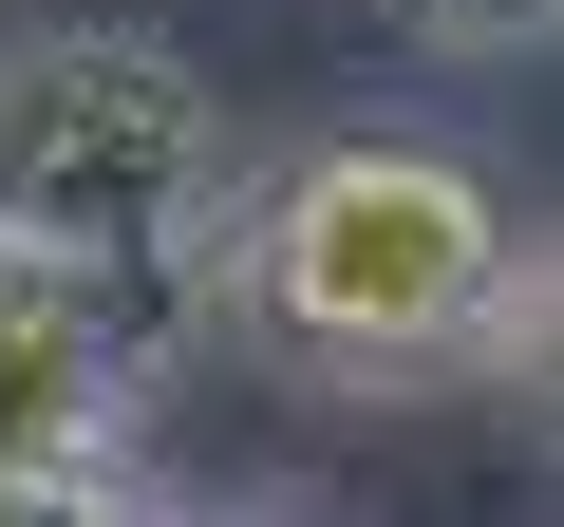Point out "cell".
Listing matches in <instances>:
<instances>
[{"label":"cell","mask_w":564,"mask_h":527,"mask_svg":"<svg viewBox=\"0 0 564 527\" xmlns=\"http://www.w3.org/2000/svg\"><path fill=\"white\" fill-rule=\"evenodd\" d=\"M207 302L245 321V358H282L302 396L545 377V245L508 226L489 170H452L414 132H321V151L226 170Z\"/></svg>","instance_id":"6da1fadb"},{"label":"cell","mask_w":564,"mask_h":527,"mask_svg":"<svg viewBox=\"0 0 564 527\" xmlns=\"http://www.w3.org/2000/svg\"><path fill=\"white\" fill-rule=\"evenodd\" d=\"M377 20H414V39H452V57H527L564 0H377Z\"/></svg>","instance_id":"5b68a950"},{"label":"cell","mask_w":564,"mask_h":527,"mask_svg":"<svg viewBox=\"0 0 564 527\" xmlns=\"http://www.w3.org/2000/svg\"><path fill=\"white\" fill-rule=\"evenodd\" d=\"M151 358L95 321V283H57L39 245H0V452H39V433H132Z\"/></svg>","instance_id":"3957f363"},{"label":"cell","mask_w":564,"mask_h":527,"mask_svg":"<svg viewBox=\"0 0 564 527\" xmlns=\"http://www.w3.org/2000/svg\"><path fill=\"white\" fill-rule=\"evenodd\" d=\"M188 490L132 471L113 433H39V452H0V527H170Z\"/></svg>","instance_id":"277c9868"},{"label":"cell","mask_w":564,"mask_h":527,"mask_svg":"<svg viewBox=\"0 0 564 527\" xmlns=\"http://www.w3.org/2000/svg\"><path fill=\"white\" fill-rule=\"evenodd\" d=\"M226 95L151 39H0V245H39L132 358L207 321V226H226Z\"/></svg>","instance_id":"7a4b0ae2"}]
</instances>
